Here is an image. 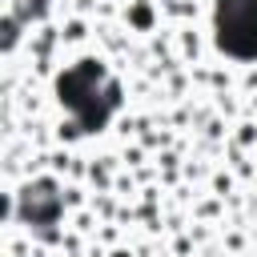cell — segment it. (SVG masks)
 Listing matches in <instances>:
<instances>
[{"mask_svg":"<svg viewBox=\"0 0 257 257\" xmlns=\"http://www.w3.org/2000/svg\"><path fill=\"white\" fill-rule=\"evenodd\" d=\"M217 44L233 56H257V0H217Z\"/></svg>","mask_w":257,"mask_h":257,"instance_id":"obj_1","label":"cell"}]
</instances>
